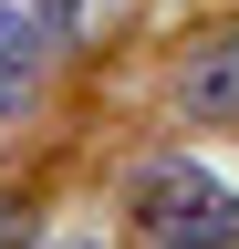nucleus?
Listing matches in <instances>:
<instances>
[{
    "label": "nucleus",
    "mask_w": 239,
    "mask_h": 249,
    "mask_svg": "<svg viewBox=\"0 0 239 249\" xmlns=\"http://www.w3.org/2000/svg\"><path fill=\"white\" fill-rule=\"evenodd\" d=\"M42 229H32V197H0V249H32Z\"/></svg>",
    "instance_id": "nucleus-4"
},
{
    "label": "nucleus",
    "mask_w": 239,
    "mask_h": 249,
    "mask_svg": "<svg viewBox=\"0 0 239 249\" xmlns=\"http://www.w3.org/2000/svg\"><path fill=\"white\" fill-rule=\"evenodd\" d=\"M42 83V11H0V114H21Z\"/></svg>",
    "instance_id": "nucleus-3"
},
{
    "label": "nucleus",
    "mask_w": 239,
    "mask_h": 249,
    "mask_svg": "<svg viewBox=\"0 0 239 249\" xmlns=\"http://www.w3.org/2000/svg\"><path fill=\"white\" fill-rule=\"evenodd\" d=\"M125 208H135V229L156 249H239V187H219L208 166H187V156L135 166Z\"/></svg>",
    "instance_id": "nucleus-1"
},
{
    "label": "nucleus",
    "mask_w": 239,
    "mask_h": 249,
    "mask_svg": "<svg viewBox=\"0 0 239 249\" xmlns=\"http://www.w3.org/2000/svg\"><path fill=\"white\" fill-rule=\"evenodd\" d=\"M52 249H104V239H52Z\"/></svg>",
    "instance_id": "nucleus-6"
},
{
    "label": "nucleus",
    "mask_w": 239,
    "mask_h": 249,
    "mask_svg": "<svg viewBox=\"0 0 239 249\" xmlns=\"http://www.w3.org/2000/svg\"><path fill=\"white\" fill-rule=\"evenodd\" d=\"M177 114L187 124H239V21H219L177 62Z\"/></svg>",
    "instance_id": "nucleus-2"
},
{
    "label": "nucleus",
    "mask_w": 239,
    "mask_h": 249,
    "mask_svg": "<svg viewBox=\"0 0 239 249\" xmlns=\"http://www.w3.org/2000/svg\"><path fill=\"white\" fill-rule=\"evenodd\" d=\"M32 11H42V31H73V21H83V0H32Z\"/></svg>",
    "instance_id": "nucleus-5"
}]
</instances>
